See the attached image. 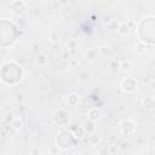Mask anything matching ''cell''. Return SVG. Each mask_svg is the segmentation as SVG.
<instances>
[{"instance_id":"6da1fadb","label":"cell","mask_w":155,"mask_h":155,"mask_svg":"<svg viewBox=\"0 0 155 155\" xmlns=\"http://www.w3.org/2000/svg\"><path fill=\"white\" fill-rule=\"evenodd\" d=\"M10 10L16 16H22L27 11V2L24 1H12L10 2Z\"/></svg>"},{"instance_id":"7a4b0ae2","label":"cell","mask_w":155,"mask_h":155,"mask_svg":"<svg viewBox=\"0 0 155 155\" xmlns=\"http://www.w3.org/2000/svg\"><path fill=\"white\" fill-rule=\"evenodd\" d=\"M121 87L125 92L127 93H131L133 92L136 88H137V81L134 78L130 76V78H125L122 81H121Z\"/></svg>"},{"instance_id":"3957f363","label":"cell","mask_w":155,"mask_h":155,"mask_svg":"<svg viewBox=\"0 0 155 155\" xmlns=\"http://www.w3.org/2000/svg\"><path fill=\"white\" fill-rule=\"evenodd\" d=\"M142 104H143V107L145 108V109H148V110H153L154 108H155V99L153 98V97H145L143 101H142Z\"/></svg>"},{"instance_id":"277c9868","label":"cell","mask_w":155,"mask_h":155,"mask_svg":"<svg viewBox=\"0 0 155 155\" xmlns=\"http://www.w3.org/2000/svg\"><path fill=\"white\" fill-rule=\"evenodd\" d=\"M130 23H126V22H122V23H120V25L117 27V31H119V34H121V35H127L128 33H130Z\"/></svg>"},{"instance_id":"5b68a950","label":"cell","mask_w":155,"mask_h":155,"mask_svg":"<svg viewBox=\"0 0 155 155\" xmlns=\"http://www.w3.org/2000/svg\"><path fill=\"white\" fill-rule=\"evenodd\" d=\"M87 115H88V119H90L91 121H96V120L99 117V110H98L97 108H92V109L88 110Z\"/></svg>"},{"instance_id":"8992f818","label":"cell","mask_w":155,"mask_h":155,"mask_svg":"<svg viewBox=\"0 0 155 155\" xmlns=\"http://www.w3.org/2000/svg\"><path fill=\"white\" fill-rule=\"evenodd\" d=\"M119 68L122 70V71H130L132 69V63L130 61H121L120 64H119Z\"/></svg>"},{"instance_id":"52a82bcc","label":"cell","mask_w":155,"mask_h":155,"mask_svg":"<svg viewBox=\"0 0 155 155\" xmlns=\"http://www.w3.org/2000/svg\"><path fill=\"white\" fill-rule=\"evenodd\" d=\"M67 102H68L69 105L74 107V105H76L78 102H79V96H78L76 93H70V94L68 96V98H67Z\"/></svg>"},{"instance_id":"ba28073f","label":"cell","mask_w":155,"mask_h":155,"mask_svg":"<svg viewBox=\"0 0 155 155\" xmlns=\"http://www.w3.org/2000/svg\"><path fill=\"white\" fill-rule=\"evenodd\" d=\"M82 128H84V131H85V132H87V133H91V132H93V131H94L93 121H91V120H88V121H85V122L82 124Z\"/></svg>"},{"instance_id":"9c48e42d","label":"cell","mask_w":155,"mask_h":155,"mask_svg":"<svg viewBox=\"0 0 155 155\" xmlns=\"http://www.w3.org/2000/svg\"><path fill=\"white\" fill-rule=\"evenodd\" d=\"M22 125H23V122H22V120H21L19 117L15 119V120L12 121V124H11V126H12V127H13V130H16V131L21 130V128H22Z\"/></svg>"},{"instance_id":"30bf717a","label":"cell","mask_w":155,"mask_h":155,"mask_svg":"<svg viewBox=\"0 0 155 155\" xmlns=\"http://www.w3.org/2000/svg\"><path fill=\"white\" fill-rule=\"evenodd\" d=\"M46 62H47V59H46V57H45L44 54H39V56H38V58H36V63H38V64L44 65V64H46Z\"/></svg>"},{"instance_id":"8fae6325","label":"cell","mask_w":155,"mask_h":155,"mask_svg":"<svg viewBox=\"0 0 155 155\" xmlns=\"http://www.w3.org/2000/svg\"><path fill=\"white\" fill-rule=\"evenodd\" d=\"M151 86H153V87H151V88H153V90H155V82H154V81H153V82H151Z\"/></svg>"}]
</instances>
